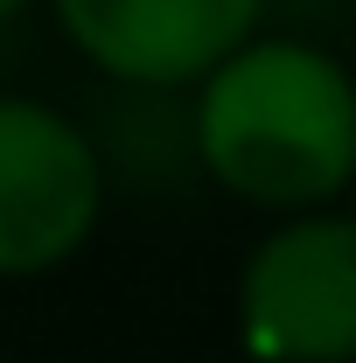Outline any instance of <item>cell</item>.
<instances>
[{
	"mask_svg": "<svg viewBox=\"0 0 356 363\" xmlns=\"http://www.w3.org/2000/svg\"><path fill=\"white\" fill-rule=\"evenodd\" d=\"M105 161L84 119L43 98H0V279L77 259L105 210Z\"/></svg>",
	"mask_w": 356,
	"mask_h": 363,
	"instance_id": "3",
	"label": "cell"
},
{
	"mask_svg": "<svg viewBox=\"0 0 356 363\" xmlns=\"http://www.w3.org/2000/svg\"><path fill=\"white\" fill-rule=\"evenodd\" d=\"M196 168L252 210H328L356 182V70L301 35H252L196 84Z\"/></svg>",
	"mask_w": 356,
	"mask_h": 363,
	"instance_id": "1",
	"label": "cell"
},
{
	"mask_svg": "<svg viewBox=\"0 0 356 363\" xmlns=\"http://www.w3.org/2000/svg\"><path fill=\"white\" fill-rule=\"evenodd\" d=\"M21 7H28V0H0V21H14V14H21Z\"/></svg>",
	"mask_w": 356,
	"mask_h": 363,
	"instance_id": "6",
	"label": "cell"
},
{
	"mask_svg": "<svg viewBox=\"0 0 356 363\" xmlns=\"http://www.w3.org/2000/svg\"><path fill=\"white\" fill-rule=\"evenodd\" d=\"M350 196H356V182H350Z\"/></svg>",
	"mask_w": 356,
	"mask_h": 363,
	"instance_id": "7",
	"label": "cell"
},
{
	"mask_svg": "<svg viewBox=\"0 0 356 363\" xmlns=\"http://www.w3.org/2000/svg\"><path fill=\"white\" fill-rule=\"evenodd\" d=\"M91 140L105 175L119 168L140 189H168L196 168V105L175 84H112L91 119Z\"/></svg>",
	"mask_w": 356,
	"mask_h": 363,
	"instance_id": "5",
	"label": "cell"
},
{
	"mask_svg": "<svg viewBox=\"0 0 356 363\" xmlns=\"http://www.w3.org/2000/svg\"><path fill=\"white\" fill-rule=\"evenodd\" d=\"M238 335L259 363H356V210H294L252 245Z\"/></svg>",
	"mask_w": 356,
	"mask_h": 363,
	"instance_id": "2",
	"label": "cell"
},
{
	"mask_svg": "<svg viewBox=\"0 0 356 363\" xmlns=\"http://www.w3.org/2000/svg\"><path fill=\"white\" fill-rule=\"evenodd\" d=\"M63 35L112 84H203L259 35L272 0H49Z\"/></svg>",
	"mask_w": 356,
	"mask_h": 363,
	"instance_id": "4",
	"label": "cell"
}]
</instances>
